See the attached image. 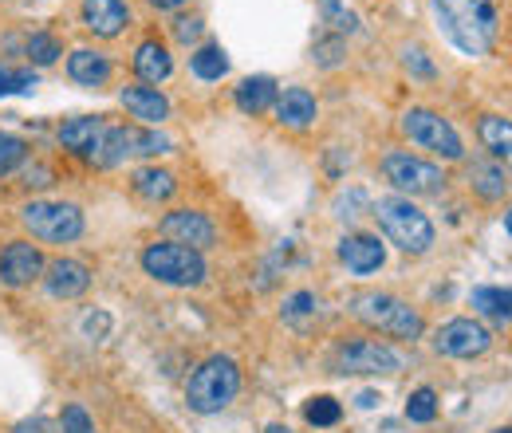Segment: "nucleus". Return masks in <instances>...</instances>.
Segmentation results:
<instances>
[{
	"label": "nucleus",
	"mask_w": 512,
	"mask_h": 433,
	"mask_svg": "<svg viewBox=\"0 0 512 433\" xmlns=\"http://www.w3.org/2000/svg\"><path fill=\"white\" fill-rule=\"evenodd\" d=\"M434 12L446 28L449 44L465 56H485L497 40V8L493 0H434Z\"/></svg>",
	"instance_id": "1"
},
{
	"label": "nucleus",
	"mask_w": 512,
	"mask_h": 433,
	"mask_svg": "<svg viewBox=\"0 0 512 433\" xmlns=\"http://www.w3.org/2000/svg\"><path fill=\"white\" fill-rule=\"evenodd\" d=\"M371 213H375L379 229L386 233V241L398 245L402 252L422 256V252L434 248V221H430L410 197H383Z\"/></svg>",
	"instance_id": "2"
},
{
	"label": "nucleus",
	"mask_w": 512,
	"mask_h": 433,
	"mask_svg": "<svg viewBox=\"0 0 512 433\" xmlns=\"http://www.w3.org/2000/svg\"><path fill=\"white\" fill-rule=\"evenodd\" d=\"M241 390V367L229 355L205 359L186 382V406L193 414H221Z\"/></svg>",
	"instance_id": "3"
},
{
	"label": "nucleus",
	"mask_w": 512,
	"mask_h": 433,
	"mask_svg": "<svg viewBox=\"0 0 512 433\" xmlns=\"http://www.w3.org/2000/svg\"><path fill=\"white\" fill-rule=\"evenodd\" d=\"M351 311L367 327H379V331L394 335V339H418L422 327H426L418 311L410 308V304H402V300H394V296H386V292H363V296H355Z\"/></svg>",
	"instance_id": "4"
},
{
	"label": "nucleus",
	"mask_w": 512,
	"mask_h": 433,
	"mask_svg": "<svg viewBox=\"0 0 512 433\" xmlns=\"http://www.w3.org/2000/svg\"><path fill=\"white\" fill-rule=\"evenodd\" d=\"M142 268L170 288H197L205 280V256L186 245H150L142 252Z\"/></svg>",
	"instance_id": "5"
},
{
	"label": "nucleus",
	"mask_w": 512,
	"mask_h": 433,
	"mask_svg": "<svg viewBox=\"0 0 512 433\" xmlns=\"http://www.w3.org/2000/svg\"><path fill=\"white\" fill-rule=\"evenodd\" d=\"M20 217L40 241H52V245H67L83 237V209L71 201H32L24 205Z\"/></svg>",
	"instance_id": "6"
},
{
	"label": "nucleus",
	"mask_w": 512,
	"mask_h": 433,
	"mask_svg": "<svg viewBox=\"0 0 512 433\" xmlns=\"http://www.w3.org/2000/svg\"><path fill=\"white\" fill-rule=\"evenodd\" d=\"M383 174L398 193H410V197H434V193L446 189V174H442L434 162L414 158L410 150H394V154H386Z\"/></svg>",
	"instance_id": "7"
},
{
	"label": "nucleus",
	"mask_w": 512,
	"mask_h": 433,
	"mask_svg": "<svg viewBox=\"0 0 512 433\" xmlns=\"http://www.w3.org/2000/svg\"><path fill=\"white\" fill-rule=\"evenodd\" d=\"M402 134H406L410 142H418V146H426V150L449 158V162H461V158H465V146H461L457 130H453L438 111L410 107V111L402 115Z\"/></svg>",
	"instance_id": "8"
},
{
	"label": "nucleus",
	"mask_w": 512,
	"mask_h": 433,
	"mask_svg": "<svg viewBox=\"0 0 512 433\" xmlns=\"http://www.w3.org/2000/svg\"><path fill=\"white\" fill-rule=\"evenodd\" d=\"M335 367H339V374H398L402 355L379 339H355V343H343L335 351Z\"/></svg>",
	"instance_id": "9"
},
{
	"label": "nucleus",
	"mask_w": 512,
	"mask_h": 433,
	"mask_svg": "<svg viewBox=\"0 0 512 433\" xmlns=\"http://www.w3.org/2000/svg\"><path fill=\"white\" fill-rule=\"evenodd\" d=\"M493 347V331L477 319H449L434 335V351L446 359H477Z\"/></svg>",
	"instance_id": "10"
},
{
	"label": "nucleus",
	"mask_w": 512,
	"mask_h": 433,
	"mask_svg": "<svg viewBox=\"0 0 512 433\" xmlns=\"http://www.w3.org/2000/svg\"><path fill=\"white\" fill-rule=\"evenodd\" d=\"M162 233L174 237V245L197 248V252L217 241L213 221H209L205 213H197V209H174V213H166V217H162Z\"/></svg>",
	"instance_id": "11"
},
{
	"label": "nucleus",
	"mask_w": 512,
	"mask_h": 433,
	"mask_svg": "<svg viewBox=\"0 0 512 433\" xmlns=\"http://www.w3.org/2000/svg\"><path fill=\"white\" fill-rule=\"evenodd\" d=\"M40 272H44V256H40L36 245L12 241V245L0 252V280H4L8 288H24V284H32Z\"/></svg>",
	"instance_id": "12"
},
{
	"label": "nucleus",
	"mask_w": 512,
	"mask_h": 433,
	"mask_svg": "<svg viewBox=\"0 0 512 433\" xmlns=\"http://www.w3.org/2000/svg\"><path fill=\"white\" fill-rule=\"evenodd\" d=\"M44 284L56 300H79L87 288H91V268L83 260H71V256H60L44 268Z\"/></svg>",
	"instance_id": "13"
},
{
	"label": "nucleus",
	"mask_w": 512,
	"mask_h": 433,
	"mask_svg": "<svg viewBox=\"0 0 512 433\" xmlns=\"http://www.w3.org/2000/svg\"><path fill=\"white\" fill-rule=\"evenodd\" d=\"M339 260L355 272V276H371L379 272L386 260V248L379 245V237H367V233H347L339 241Z\"/></svg>",
	"instance_id": "14"
},
{
	"label": "nucleus",
	"mask_w": 512,
	"mask_h": 433,
	"mask_svg": "<svg viewBox=\"0 0 512 433\" xmlns=\"http://www.w3.org/2000/svg\"><path fill=\"white\" fill-rule=\"evenodd\" d=\"M83 24L95 32V36H119L130 24V8L127 0H83Z\"/></svg>",
	"instance_id": "15"
},
{
	"label": "nucleus",
	"mask_w": 512,
	"mask_h": 433,
	"mask_svg": "<svg viewBox=\"0 0 512 433\" xmlns=\"http://www.w3.org/2000/svg\"><path fill=\"white\" fill-rule=\"evenodd\" d=\"M134 154H138V130L134 126H107L103 138H99V146L91 150V162L119 166V162H127Z\"/></svg>",
	"instance_id": "16"
},
{
	"label": "nucleus",
	"mask_w": 512,
	"mask_h": 433,
	"mask_svg": "<svg viewBox=\"0 0 512 433\" xmlns=\"http://www.w3.org/2000/svg\"><path fill=\"white\" fill-rule=\"evenodd\" d=\"M123 107L146 126H158L170 119V99L158 87H123Z\"/></svg>",
	"instance_id": "17"
},
{
	"label": "nucleus",
	"mask_w": 512,
	"mask_h": 433,
	"mask_svg": "<svg viewBox=\"0 0 512 433\" xmlns=\"http://www.w3.org/2000/svg\"><path fill=\"white\" fill-rule=\"evenodd\" d=\"M276 119L292 130H304V126L316 123V95L308 87H288L280 99H276Z\"/></svg>",
	"instance_id": "18"
},
{
	"label": "nucleus",
	"mask_w": 512,
	"mask_h": 433,
	"mask_svg": "<svg viewBox=\"0 0 512 433\" xmlns=\"http://www.w3.org/2000/svg\"><path fill=\"white\" fill-rule=\"evenodd\" d=\"M134 71H138L142 83H162V79H170L174 60H170L166 44H158V40H142L138 52H134Z\"/></svg>",
	"instance_id": "19"
},
{
	"label": "nucleus",
	"mask_w": 512,
	"mask_h": 433,
	"mask_svg": "<svg viewBox=\"0 0 512 433\" xmlns=\"http://www.w3.org/2000/svg\"><path fill=\"white\" fill-rule=\"evenodd\" d=\"M103 130H107V123H103V119H91V115L67 119V123L60 126V142H64V150H75V154H87V158H91V150L99 146Z\"/></svg>",
	"instance_id": "20"
},
{
	"label": "nucleus",
	"mask_w": 512,
	"mask_h": 433,
	"mask_svg": "<svg viewBox=\"0 0 512 433\" xmlns=\"http://www.w3.org/2000/svg\"><path fill=\"white\" fill-rule=\"evenodd\" d=\"M276 99H280V87H276L272 75H253V79H245V83L237 87V107H241L245 115H264Z\"/></svg>",
	"instance_id": "21"
},
{
	"label": "nucleus",
	"mask_w": 512,
	"mask_h": 433,
	"mask_svg": "<svg viewBox=\"0 0 512 433\" xmlns=\"http://www.w3.org/2000/svg\"><path fill=\"white\" fill-rule=\"evenodd\" d=\"M67 75H71L75 83H83V87H103V83L111 79V60L99 56V52L79 48V52L67 56Z\"/></svg>",
	"instance_id": "22"
},
{
	"label": "nucleus",
	"mask_w": 512,
	"mask_h": 433,
	"mask_svg": "<svg viewBox=\"0 0 512 433\" xmlns=\"http://www.w3.org/2000/svg\"><path fill=\"white\" fill-rule=\"evenodd\" d=\"M477 138H481V146H485L493 158H501L505 166H512V123L509 119H501V115H485V119L477 123Z\"/></svg>",
	"instance_id": "23"
},
{
	"label": "nucleus",
	"mask_w": 512,
	"mask_h": 433,
	"mask_svg": "<svg viewBox=\"0 0 512 433\" xmlns=\"http://www.w3.org/2000/svg\"><path fill=\"white\" fill-rule=\"evenodd\" d=\"M469 186L485 201H501L509 193V178H505V170L497 162H473L469 166Z\"/></svg>",
	"instance_id": "24"
},
{
	"label": "nucleus",
	"mask_w": 512,
	"mask_h": 433,
	"mask_svg": "<svg viewBox=\"0 0 512 433\" xmlns=\"http://www.w3.org/2000/svg\"><path fill=\"white\" fill-rule=\"evenodd\" d=\"M174 174L170 170H158V166H146V170H138L134 174V193L138 197H146V201H170L174 197Z\"/></svg>",
	"instance_id": "25"
},
{
	"label": "nucleus",
	"mask_w": 512,
	"mask_h": 433,
	"mask_svg": "<svg viewBox=\"0 0 512 433\" xmlns=\"http://www.w3.org/2000/svg\"><path fill=\"white\" fill-rule=\"evenodd\" d=\"M469 304L481 311V315L497 319V323H509L512 319V288H473Z\"/></svg>",
	"instance_id": "26"
},
{
	"label": "nucleus",
	"mask_w": 512,
	"mask_h": 433,
	"mask_svg": "<svg viewBox=\"0 0 512 433\" xmlns=\"http://www.w3.org/2000/svg\"><path fill=\"white\" fill-rule=\"evenodd\" d=\"M190 71L197 79H205V83H213V79H225L229 75V56H225V48L221 44H205V48H197L190 56Z\"/></svg>",
	"instance_id": "27"
},
{
	"label": "nucleus",
	"mask_w": 512,
	"mask_h": 433,
	"mask_svg": "<svg viewBox=\"0 0 512 433\" xmlns=\"http://www.w3.org/2000/svg\"><path fill=\"white\" fill-rule=\"evenodd\" d=\"M320 16L327 28H335V36H351V32H359V16L343 4V0H320Z\"/></svg>",
	"instance_id": "28"
},
{
	"label": "nucleus",
	"mask_w": 512,
	"mask_h": 433,
	"mask_svg": "<svg viewBox=\"0 0 512 433\" xmlns=\"http://www.w3.org/2000/svg\"><path fill=\"white\" fill-rule=\"evenodd\" d=\"M406 418H410V422H418V426L434 422V418H438V394H434L430 386L414 390V394H410V402H406Z\"/></svg>",
	"instance_id": "29"
},
{
	"label": "nucleus",
	"mask_w": 512,
	"mask_h": 433,
	"mask_svg": "<svg viewBox=\"0 0 512 433\" xmlns=\"http://www.w3.org/2000/svg\"><path fill=\"white\" fill-rule=\"evenodd\" d=\"M36 91V71L28 67H0V99L4 95H28Z\"/></svg>",
	"instance_id": "30"
},
{
	"label": "nucleus",
	"mask_w": 512,
	"mask_h": 433,
	"mask_svg": "<svg viewBox=\"0 0 512 433\" xmlns=\"http://www.w3.org/2000/svg\"><path fill=\"white\" fill-rule=\"evenodd\" d=\"M60 56H64V48H60V40H56V36L36 32V36L28 40V60L36 63V67H52Z\"/></svg>",
	"instance_id": "31"
},
{
	"label": "nucleus",
	"mask_w": 512,
	"mask_h": 433,
	"mask_svg": "<svg viewBox=\"0 0 512 433\" xmlns=\"http://www.w3.org/2000/svg\"><path fill=\"white\" fill-rule=\"evenodd\" d=\"M304 418H308L312 426H335V422L343 418V406L323 394V398H312V402L304 406Z\"/></svg>",
	"instance_id": "32"
},
{
	"label": "nucleus",
	"mask_w": 512,
	"mask_h": 433,
	"mask_svg": "<svg viewBox=\"0 0 512 433\" xmlns=\"http://www.w3.org/2000/svg\"><path fill=\"white\" fill-rule=\"evenodd\" d=\"M24 158H28V142L16 134H0V174L24 166Z\"/></svg>",
	"instance_id": "33"
},
{
	"label": "nucleus",
	"mask_w": 512,
	"mask_h": 433,
	"mask_svg": "<svg viewBox=\"0 0 512 433\" xmlns=\"http://www.w3.org/2000/svg\"><path fill=\"white\" fill-rule=\"evenodd\" d=\"M60 430L64 433H95V422H91V414L83 410V406H64V414H60Z\"/></svg>",
	"instance_id": "34"
},
{
	"label": "nucleus",
	"mask_w": 512,
	"mask_h": 433,
	"mask_svg": "<svg viewBox=\"0 0 512 433\" xmlns=\"http://www.w3.org/2000/svg\"><path fill=\"white\" fill-rule=\"evenodd\" d=\"M316 63H320V67L343 63V40H339V36H323V40H316Z\"/></svg>",
	"instance_id": "35"
},
{
	"label": "nucleus",
	"mask_w": 512,
	"mask_h": 433,
	"mask_svg": "<svg viewBox=\"0 0 512 433\" xmlns=\"http://www.w3.org/2000/svg\"><path fill=\"white\" fill-rule=\"evenodd\" d=\"M402 63H406V71H414V75H422V79H434V63L426 60L422 48H406V52H402Z\"/></svg>",
	"instance_id": "36"
},
{
	"label": "nucleus",
	"mask_w": 512,
	"mask_h": 433,
	"mask_svg": "<svg viewBox=\"0 0 512 433\" xmlns=\"http://www.w3.org/2000/svg\"><path fill=\"white\" fill-rule=\"evenodd\" d=\"M316 311V296L312 292H296V296H288V304H284V315L288 319H300V315H312Z\"/></svg>",
	"instance_id": "37"
},
{
	"label": "nucleus",
	"mask_w": 512,
	"mask_h": 433,
	"mask_svg": "<svg viewBox=\"0 0 512 433\" xmlns=\"http://www.w3.org/2000/svg\"><path fill=\"white\" fill-rule=\"evenodd\" d=\"M201 32H205L201 16H182V20L174 24V36H178L182 44H193V40H201Z\"/></svg>",
	"instance_id": "38"
},
{
	"label": "nucleus",
	"mask_w": 512,
	"mask_h": 433,
	"mask_svg": "<svg viewBox=\"0 0 512 433\" xmlns=\"http://www.w3.org/2000/svg\"><path fill=\"white\" fill-rule=\"evenodd\" d=\"M12 433H56V430H52L44 418H24V422H20Z\"/></svg>",
	"instance_id": "39"
},
{
	"label": "nucleus",
	"mask_w": 512,
	"mask_h": 433,
	"mask_svg": "<svg viewBox=\"0 0 512 433\" xmlns=\"http://www.w3.org/2000/svg\"><path fill=\"white\" fill-rule=\"evenodd\" d=\"M379 402H383V398H379L375 390H363V394H359V406H363V410H375Z\"/></svg>",
	"instance_id": "40"
},
{
	"label": "nucleus",
	"mask_w": 512,
	"mask_h": 433,
	"mask_svg": "<svg viewBox=\"0 0 512 433\" xmlns=\"http://www.w3.org/2000/svg\"><path fill=\"white\" fill-rule=\"evenodd\" d=\"M158 12H174V8H182V4H190V0H150Z\"/></svg>",
	"instance_id": "41"
},
{
	"label": "nucleus",
	"mask_w": 512,
	"mask_h": 433,
	"mask_svg": "<svg viewBox=\"0 0 512 433\" xmlns=\"http://www.w3.org/2000/svg\"><path fill=\"white\" fill-rule=\"evenodd\" d=\"M268 433H292L288 426H268Z\"/></svg>",
	"instance_id": "42"
},
{
	"label": "nucleus",
	"mask_w": 512,
	"mask_h": 433,
	"mask_svg": "<svg viewBox=\"0 0 512 433\" xmlns=\"http://www.w3.org/2000/svg\"><path fill=\"white\" fill-rule=\"evenodd\" d=\"M505 229H509V237H512V209L505 213Z\"/></svg>",
	"instance_id": "43"
},
{
	"label": "nucleus",
	"mask_w": 512,
	"mask_h": 433,
	"mask_svg": "<svg viewBox=\"0 0 512 433\" xmlns=\"http://www.w3.org/2000/svg\"><path fill=\"white\" fill-rule=\"evenodd\" d=\"M497 433H512V426H505V430H497Z\"/></svg>",
	"instance_id": "44"
}]
</instances>
